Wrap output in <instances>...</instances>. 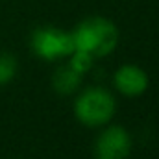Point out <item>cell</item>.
Returning a JSON list of instances; mask_svg holds the SVG:
<instances>
[{"mask_svg":"<svg viewBox=\"0 0 159 159\" xmlns=\"http://www.w3.org/2000/svg\"><path fill=\"white\" fill-rule=\"evenodd\" d=\"M115 96L104 87H89L74 100V117L87 128H102L115 117Z\"/></svg>","mask_w":159,"mask_h":159,"instance_id":"obj_2","label":"cell"},{"mask_svg":"<svg viewBox=\"0 0 159 159\" xmlns=\"http://www.w3.org/2000/svg\"><path fill=\"white\" fill-rule=\"evenodd\" d=\"M131 135L122 126H107L94 141L96 159H126L131 154Z\"/></svg>","mask_w":159,"mask_h":159,"instance_id":"obj_4","label":"cell"},{"mask_svg":"<svg viewBox=\"0 0 159 159\" xmlns=\"http://www.w3.org/2000/svg\"><path fill=\"white\" fill-rule=\"evenodd\" d=\"M74 50H81L89 56L106 57L119 44V28L107 17H87L72 30Z\"/></svg>","mask_w":159,"mask_h":159,"instance_id":"obj_1","label":"cell"},{"mask_svg":"<svg viewBox=\"0 0 159 159\" xmlns=\"http://www.w3.org/2000/svg\"><path fill=\"white\" fill-rule=\"evenodd\" d=\"M17 59L9 54V52H2L0 54V85H7L9 81L17 76Z\"/></svg>","mask_w":159,"mask_h":159,"instance_id":"obj_7","label":"cell"},{"mask_svg":"<svg viewBox=\"0 0 159 159\" xmlns=\"http://www.w3.org/2000/svg\"><path fill=\"white\" fill-rule=\"evenodd\" d=\"M113 85L120 94L128 98H135V96H141L148 89V74L139 65L126 63L115 70Z\"/></svg>","mask_w":159,"mask_h":159,"instance_id":"obj_5","label":"cell"},{"mask_svg":"<svg viewBox=\"0 0 159 159\" xmlns=\"http://www.w3.org/2000/svg\"><path fill=\"white\" fill-rule=\"evenodd\" d=\"M80 83H81V74L76 72L74 69H70L69 65L57 69L54 78H52V85H54L56 93H59V94H72V93H76Z\"/></svg>","mask_w":159,"mask_h":159,"instance_id":"obj_6","label":"cell"},{"mask_svg":"<svg viewBox=\"0 0 159 159\" xmlns=\"http://www.w3.org/2000/svg\"><path fill=\"white\" fill-rule=\"evenodd\" d=\"M32 52L46 61L67 59L74 52V37L72 32H65L56 26H41L30 35Z\"/></svg>","mask_w":159,"mask_h":159,"instance_id":"obj_3","label":"cell"},{"mask_svg":"<svg viewBox=\"0 0 159 159\" xmlns=\"http://www.w3.org/2000/svg\"><path fill=\"white\" fill-rule=\"evenodd\" d=\"M67 59H69V67L74 69L76 72H80L81 76L85 72H89L93 69V63H94V57L85 54V52H81V50H74Z\"/></svg>","mask_w":159,"mask_h":159,"instance_id":"obj_8","label":"cell"}]
</instances>
